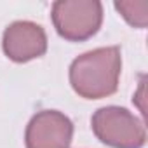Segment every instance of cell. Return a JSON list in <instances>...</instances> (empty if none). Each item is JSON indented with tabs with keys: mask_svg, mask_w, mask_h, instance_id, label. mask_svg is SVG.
I'll use <instances>...</instances> for the list:
<instances>
[{
	"mask_svg": "<svg viewBox=\"0 0 148 148\" xmlns=\"http://www.w3.org/2000/svg\"><path fill=\"white\" fill-rule=\"evenodd\" d=\"M122 56L119 47H99L79 56L70 66V84L79 96L99 99L119 87Z\"/></svg>",
	"mask_w": 148,
	"mask_h": 148,
	"instance_id": "1",
	"label": "cell"
},
{
	"mask_svg": "<svg viewBox=\"0 0 148 148\" xmlns=\"http://www.w3.org/2000/svg\"><path fill=\"white\" fill-rule=\"evenodd\" d=\"M91 124L96 138L112 148H143L146 143L145 122L125 108H99Z\"/></svg>",
	"mask_w": 148,
	"mask_h": 148,
	"instance_id": "2",
	"label": "cell"
},
{
	"mask_svg": "<svg viewBox=\"0 0 148 148\" xmlns=\"http://www.w3.org/2000/svg\"><path fill=\"white\" fill-rule=\"evenodd\" d=\"M103 21V5L98 0H61L52 5L56 32L70 40L82 42L96 35Z\"/></svg>",
	"mask_w": 148,
	"mask_h": 148,
	"instance_id": "3",
	"label": "cell"
},
{
	"mask_svg": "<svg viewBox=\"0 0 148 148\" xmlns=\"http://www.w3.org/2000/svg\"><path fill=\"white\" fill-rule=\"evenodd\" d=\"M73 138L71 120L56 110L33 115L26 127V148H70Z\"/></svg>",
	"mask_w": 148,
	"mask_h": 148,
	"instance_id": "4",
	"label": "cell"
},
{
	"mask_svg": "<svg viewBox=\"0 0 148 148\" xmlns=\"http://www.w3.org/2000/svg\"><path fill=\"white\" fill-rule=\"evenodd\" d=\"M2 47L9 59L26 63L40 58L47 51V37L40 25L32 21H16L5 28Z\"/></svg>",
	"mask_w": 148,
	"mask_h": 148,
	"instance_id": "5",
	"label": "cell"
},
{
	"mask_svg": "<svg viewBox=\"0 0 148 148\" xmlns=\"http://www.w3.org/2000/svg\"><path fill=\"white\" fill-rule=\"evenodd\" d=\"M117 11L122 18L136 28H145L148 23V2L136 0V2H115Z\"/></svg>",
	"mask_w": 148,
	"mask_h": 148,
	"instance_id": "6",
	"label": "cell"
}]
</instances>
